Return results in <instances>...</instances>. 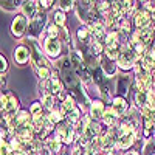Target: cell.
I'll return each instance as SVG.
<instances>
[{"instance_id": "cell-1", "label": "cell", "mask_w": 155, "mask_h": 155, "mask_svg": "<svg viewBox=\"0 0 155 155\" xmlns=\"http://www.w3.org/2000/svg\"><path fill=\"white\" fill-rule=\"evenodd\" d=\"M61 71H62V76H64V79H65V84L71 88H74L76 92H78V73L74 70L73 65H70V62L68 59H62L61 62Z\"/></svg>"}, {"instance_id": "cell-2", "label": "cell", "mask_w": 155, "mask_h": 155, "mask_svg": "<svg viewBox=\"0 0 155 155\" xmlns=\"http://www.w3.org/2000/svg\"><path fill=\"white\" fill-rule=\"evenodd\" d=\"M135 59H137V51H135L132 47H126V48L121 51L120 58H118V65H120L121 68H124V70L132 68Z\"/></svg>"}, {"instance_id": "cell-3", "label": "cell", "mask_w": 155, "mask_h": 155, "mask_svg": "<svg viewBox=\"0 0 155 155\" xmlns=\"http://www.w3.org/2000/svg\"><path fill=\"white\" fill-rule=\"evenodd\" d=\"M45 22H47L45 12H39V14H36V16L31 19V22H30V33H31V34H41Z\"/></svg>"}, {"instance_id": "cell-4", "label": "cell", "mask_w": 155, "mask_h": 155, "mask_svg": "<svg viewBox=\"0 0 155 155\" xmlns=\"http://www.w3.org/2000/svg\"><path fill=\"white\" fill-rule=\"evenodd\" d=\"M45 51L48 53V56L58 58L59 53H61V42L54 37H48L45 41Z\"/></svg>"}, {"instance_id": "cell-5", "label": "cell", "mask_w": 155, "mask_h": 155, "mask_svg": "<svg viewBox=\"0 0 155 155\" xmlns=\"http://www.w3.org/2000/svg\"><path fill=\"white\" fill-rule=\"evenodd\" d=\"M58 140H62L65 143H71L73 141V129L68 124H59L58 126Z\"/></svg>"}, {"instance_id": "cell-6", "label": "cell", "mask_w": 155, "mask_h": 155, "mask_svg": "<svg viewBox=\"0 0 155 155\" xmlns=\"http://www.w3.org/2000/svg\"><path fill=\"white\" fill-rule=\"evenodd\" d=\"M25 28H27V17L25 16H17L12 22V27H11V31L16 37H20L23 33H25Z\"/></svg>"}, {"instance_id": "cell-7", "label": "cell", "mask_w": 155, "mask_h": 155, "mask_svg": "<svg viewBox=\"0 0 155 155\" xmlns=\"http://www.w3.org/2000/svg\"><path fill=\"white\" fill-rule=\"evenodd\" d=\"M30 56H31V54H30V50H28L27 47H23V45L17 47L16 51H14V61L19 64V65L27 64L28 59H30Z\"/></svg>"}, {"instance_id": "cell-8", "label": "cell", "mask_w": 155, "mask_h": 155, "mask_svg": "<svg viewBox=\"0 0 155 155\" xmlns=\"http://www.w3.org/2000/svg\"><path fill=\"white\" fill-rule=\"evenodd\" d=\"M149 23H150V16H149L147 11H140L135 14V25L138 27V31L144 30Z\"/></svg>"}, {"instance_id": "cell-9", "label": "cell", "mask_w": 155, "mask_h": 155, "mask_svg": "<svg viewBox=\"0 0 155 155\" xmlns=\"http://www.w3.org/2000/svg\"><path fill=\"white\" fill-rule=\"evenodd\" d=\"M31 45H33V61H34V65H37L39 68L47 67V61H45V58L42 56L41 50H39V45H37L36 42H31Z\"/></svg>"}, {"instance_id": "cell-10", "label": "cell", "mask_w": 155, "mask_h": 155, "mask_svg": "<svg viewBox=\"0 0 155 155\" xmlns=\"http://www.w3.org/2000/svg\"><path fill=\"white\" fill-rule=\"evenodd\" d=\"M98 134H99V126L98 124H95V123H87L85 124V127H84V137L87 140H90V141L96 140Z\"/></svg>"}, {"instance_id": "cell-11", "label": "cell", "mask_w": 155, "mask_h": 155, "mask_svg": "<svg viewBox=\"0 0 155 155\" xmlns=\"http://www.w3.org/2000/svg\"><path fill=\"white\" fill-rule=\"evenodd\" d=\"M45 88L48 90L50 95H58V93H62V84L58 78H53L45 82Z\"/></svg>"}, {"instance_id": "cell-12", "label": "cell", "mask_w": 155, "mask_h": 155, "mask_svg": "<svg viewBox=\"0 0 155 155\" xmlns=\"http://www.w3.org/2000/svg\"><path fill=\"white\" fill-rule=\"evenodd\" d=\"M113 112L116 115H124L127 112V101L123 96H118L113 99Z\"/></svg>"}, {"instance_id": "cell-13", "label": "cell", "mask_w": 155, "mask_h": 155, "mask_svg": "<svg viewBox=\"0 0 155 155\" xmlns=\"http://www.w3.org/2000/svg\"><path fill=\"white\" fill-rule=\"evenodd\" d=\"M39 2H23V5H22V9H23V14H25V17H30V19H33L36 14H37V8H39V5H37Z\"/></svg>"}, {"instance_id": "cell-14", "label": "cell", "mask_w": 155, "mask_h": 155, "mask_svg": "<svg viewBox=\"0 0 155 155\" xmlns=\"http://www.w3.org/2000/svg\"><path fill=\"white\" fill-rule=\"evenodd\" d=\"M90 115H92L93 120H101L102 115H104V104L101 101H95L90 107Z\"/></svg>"}, {"instance_id": "cell-15", "label": "cell", "mask_w": 155, "mask_h": 155, "mask_svg": "<svg viewBox=\"0 0 155 155\" xmlns=\"http://www.w3.org/2000/svg\"><path fill=\"white\" fill-rule=\"evenodd\" d=\"M134 138H135L134 132L123 134V135L118 138V146H120L121 149H127V147H130V146H132V143H134Z\"/></svg>"}, {"instance_id": "cell-16", "label": "cell", "mask_w": 155, "mask_h": 155, "mask_svg": "<svg viewBox=\"0 0 155 155\" xmlns=\"http://www.w3.org/2000/svg\"><path fill=\"white\" fill-rule=\"evenodd\" d=\"M90 33L93 34V37H96V39H101L102 36H104V25H102L101 22L92 23V25H90Z\"/></svg>"}, {"instance_id": "cell-17", "label": "cell", "mask_w": 155, "mask_h": 155, "mask_svg": "<svg viewBox=\"0 0 155 155\" xmlns=\"http://www.w3.org/2000/svg\"><path fill=\"white\" fill-rule=\"evenodd\" d=\"M153 39V31L150 28H144V30H140V41L143 42L144 45L150 44Z\"/></svg>"}, {"instance_id": "cell-18", "label": "cell", "mask_w": 155, "mask_h": 155, "mask_svg": "<svg viewBox=\"0 0 155 155\" xmlns=\"http://www.w3.org/2000/svg\"><path fill=\"white\" fill-rule=\"evenodd\" d=\"M47 149H48L51 153L59 152V149H61V140H58V138L48 140V141H47Z\"/></svg>"}, {"instance_id": "cell-19", "label": "cell", "mask_w": 155, "mask_h": 155, "mask_svg": "<svg viewBox=\"0 0 155 155\" xmlns=\"http://www.w3.org/2000/svg\"><path fill=\"white\" fill-rule=\"evenodd\" d=\"M115 120H116V113L113 112V109L112 110H106L104 115H102V121H104V124H107V126L115 124Z\"/></svg>"}, {"instance_id": "cell-20", "label": "cell", "mask_w": 155, "mask_h": 155, "mask_svg": "<svg viewBox=\"0 0 155 155\" xmlns=\"http://www.w3.org/2000/svg\"><path fill=\"white\" fill-rule=\"evenodd\" d=\"M127 88H129V78L121 76L118 79V92H120V95L127 93Z\"/></svg>"}, {"instance_id": "cell-21", "label": "cell", "mask_w": 155, "mask_h": 155, "mask_svg": "<svg viewBox=\"0 0 155 155\" xmlns=\"http://www.w3.org/2000/svg\"><path fill=\"white\" fill-rule=\"evenodd\" d=\"M78 39L84 44H88V41H90V28H79L78 30Z\"/></svg>"}, {"instance_id": "cell-22", "label": "cell", "mask_w": 155, "mask_h": 155, "mask_svg": "<svg viewBox=\"0 0 155 155\" xmlns=\"http://www.w3.org/2000/svg\"><path fill=\"white\" fill-rule=\"evenodd\" d=\"M135 102H137L138 106L144 107L147 104V93L146 92H137L135 93Z\"/></svg>"}, {"instance_id": "cell-23", "label": "cell", "mask_w": 155, "mask_h": 155, "mask_svg": "<svg viewBox=\"0 0 155 155\" xmlns=\"http://www.w3.org/2000/svg\"><path fill=\"white\" fill-rule=\"evenodd\" d=\"M102 68H104V71H106L107 76H113L116 73V65H115V62L110 61V59L104 64V65H102Z\"/></svg>"}, {"instance_id": "cell-24", "label": "cell", "mask_w": 155, "mask_h": 155, "mask_svg": "<svg viewBox=\"0 0 155 155\" xmlns=\"http://www.w3.org/2000/svg\"><path fill=\"white\" fill-rule=\"evenodd\" d=\"M79 110L78 109H74L73 112H70L68 115H67V120H68V123L70 124H74V123H79Z\"/></svg>"}, {"instance_id": "cell-25", "label": "cell", "mask_w": 155, "mask_h": 155, "mask_svg": "<svg viewBox=\"0 0 155 155\" xmlns=\"http://www.w3.org/2000/svg\"><path fill=\"white\" fill-rule=\"evenodd\" d=\"M54 22L59 27H64V25H65V14H64L62 11H56L54 12Z\"/></svg>"}, {"instance_id": "cell-26", "label": "cell", "mask_w": 155, "mask_h": 155, "mask_svg": "<svg viewBox=\"0 0 155 155\" xmlns=\"http://www.w3.org/2000/svg\"><path fill=\"white\" fill-rule=\"evenodd\" d=\"M37 74H39V78H41L42 81H48V78H50V70H48V67L37 68Z\"/></svg>"}, {"instance_id": "cell-27", "label": "cell", "mask_w": 155, "mask_h": 155, "mask_svg": "<svg viewBox=\"0 0 155 155\" xmlns=\"http://www.w3.org/2000/svg\"><path fill=\"white\" fill-rule=\"evenodd\" d=\"M42 101H44L45 107H48V109H51V107H53V104H54V101H53V95H50V93H44Z\"/></svg>"}, {"instance_id": "cell-28", "label": "cell", "mask_w": 155, "mask_h": 155, "mask_svg": "<svg viewBox=\"0 0 155 155\" xmlns=\"http://www.w3.org/2000/svg\"><path fill=\"white\" fill-rule=\"evenodd\" d=\"M101 90H102V93H104V99H110V84L109 82H102L101 84Z\"/></svg>"}, {"instance_id": "cell-29", "label": "cell", "mask_w": 155, "mask_h": 155, "mask_svg": "<svg viewBox=\"0 0 155 155\" xmlns=\"http://www.w3.org/2000/svg\"><path fill=\"white\" fill-rule=\"evenodd\" d=\"M30 113H31L33 116H37V115H41V113H42V107H41V102H34V104L31 106V109H30Z\"/></svg>"}, {"instance_id": "cell-30", "label": "cell", "mask_w": 155, "mask_h": 155, "mask_svg": "<svg viewBox=\"0 0 155 155\" xmlns=\"http://www.w3.org/2000/svg\"><path fill=\"white\" fill-rule=\"evenodd\" d=\"M12 152H14V150H12V149H11V147L5 143V141L2 140V155H11Z\"/></svg>"}, {"instance_id": "cell-31", "label": "cell", "mask_w": 155, "mask_h": 155, "mask_svg": "<svg viewBox=\"0 0 155 155\" xmlns=\"http://www.w3.org/2000/svg\"><path fill=\"white\" fill-rule=\"evenodd\" d=\"M17 2H2V8L3 9H16Z\"/></svg>"}, {"instance_id": "cell-32", "label": "cell", "mask_w": 155, "mask_h": 155, "mask_svg": "<svg viewBox=\"0 0 155 155\" xmlns=\"http://www.w3.org/2000/svg\"><path fill=\"white\" fill-rule=\"evenodd\" d=\"M48 34H50V37L56 39V36H58V27H56V25H50V27H48Z\"/></svg>"}, {"instance_id": "cell-33", "label": "cell", "mask_w": 155, "mask_h": 155, "mask_svg": "<svg viewBox=\"0 0 155 155\" xmlns=\"http://www.w3.org/2000/svg\"><path fill=\"white\" fill-rule=\"evenodd\" d=\"M73 3H74V2H59L61 9H64V11H68V9L73 6Z\"/></svg>"}, {"instance_id": "cell-34", "label": "cell", "mask_w": 155, "mask_h": 155, "mask_svg": "<svg viewBox=\"0 0 155 155\" xmlns=\"http://www.w3.org/2000/svg\"><path fill=\"white\" fill-rule=\"evenodd\" d=\"M0 61H2V76H3V73H5L6 68H8V62H6V59H5L3 54H2V58H0Z\"/></svg>"}, {"instance_id": "cell-35", "label": "cell", "mask_w": 155, "mask_h": 155, "mask_svg": "<svg viewBox=\"0 0 155 155\" xmlns=\"http://www.w3.org/2000/svg\"><path fill=\"white\" fill-rule=\"evenodd\" d=\"M39 3H41V5H39L41 8H50V6H51V3H53V2H39Z\"/></svg>"}, {"instance_id": "cell-36", "label": "cell", "mask_w": 155, "mask_h": 155, "mask_svg": "<svg viewBox=\"0 0 155 155\" xmlns=\"http://www.w3.org/2000/svg\"><path fill=\"white\" fill-rule=\"evenodd\" d=\"M149 120H150V123H155V109H152V112L149 115Z\"/></svg>"}, {"instance_id": "cell-37", "label": "cell", "mask_w": 155, "mask_h": 155, "mask_svg": "<svg viewBox=\"0 0 155 155\" xmlns=\"http://www.w3.org/2000/svg\"><path fill=\"white\" fill-rule=\"evenodd\" d=\"M79 147H73V150H71V155H79Z\"/></svg>"}, {"instance_id": "cell-38", "label": "cell", "mask_w": 155, "mask_h": 155, "mask_svg": "<svg viewBox=\"0 0 155 155\" xmlns=\"http://www.w3.org/2000/svg\"><path fill=\"white\" fill-rule=\"evenodd\" d=\"M107 155H113V152H112V150H110V152H107Z\"/></svg>"}]
</instances>
